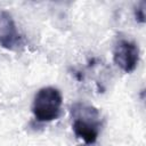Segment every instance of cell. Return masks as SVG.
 <instances>
[{
	"label": "cell",
	"mask_w": 146,
	"mask_h": 146,
	"mask_svg": "<svg viewBox=\"0 0 146 146\" xmlns=\"http://www.w3.org/2000/svg\"><path fill=\"white\" fill-rule=\"evenodd\" d=\"M114 63L125 73H131L136 70L139 62V47L130 40H120L113 50Z\"/></svg>",
	"instance_id": "cell-3"
},
{
	"label": "cell",
	"mask_w": 146,
	"mask_h": 146,
	"mask_svg": "<svg viewBox=\"0 0 146 146\" xmlns=\"http://www.w3.org/2000/svg\"><path fill=\"white\" fill-rule=\"evenodd\" d=\"M144 5H145V2H141L140 6H138L135 9V17H136V21L139 22V23H144L145 22V9H144Z\"/></svg>",
	"instance_id": "cell-5"
},
{
	"label": "cell",
	"mask_w": 146,
	"mask_h": 146,
	"mask_svg": "<svg viewBox=\"0 0 146 146\" xmlns=\"http://www.w3.org/2000/svg\"><path fill=\"white\" fill-rule=\"evenodd\" d=\"M63 96L60 91L54 87L41 88L34 96L32 104V113L40 122H50L60 115Z\"/></svg>",
	"instance_id": "cell-2"
},
{
	"label": "cell",
	"mask_w": 146,
	"mask_h": 146,
	"mask_svg": "<svg viewBox=\"0 0 146 146\" xmlns=\"http://www.w3.org/2000/svg\"><path fill=\"white\" fill-rule=\"evenodd\" d=\"M24 44L13 16L6 11H0V46L7 50H17Z\"/></svg>",
	"instance_id": "cell-4"
},
{
	"label": "cell",
	"mask_w": 146,
	"mask_h": 146,
	"mask_svg": "<svg viewBox=\"0 0 146 146\" xmlns=\"http://www.w3.org/2000/svg\"><path fill=\"white\" fill-rule=\"evenodd\" d=\"M74 120L72 129L76 138L82 140L86 145H92L96 143L99 133V113L92 106L75 105Z\"/></svg>",
	"instance_id": "cell-1"
}]
</instances>
